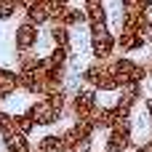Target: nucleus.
I'll return each instance as SVG.
<instances>
[{
    "label": "nucleus",
    "mask_w": 152,
    "mask_h": 152,
    "mask_svg": "<svg viewBox=\"0 0 152 152\" xmlns=\"http://www.w3.org/2000/svg\"><path fill=\"white\" fill-rule=\"evenodd\" d=\"M110 67H112L115 77H118L120 88H126V86H144L147 77H150V69L144 64H139L136 59H131V56H112Z\"/></svg>",
    "instance_id": "nucleus-1"
},
{
    "label": "nucleus",
    "mask_w": 152,
    "mask_h": 152,
    "mask_svg": "<svg viewBox=\"0 0 152 152\" xmlns=\"http://www.w3.org/2000/svg\"><path fill=\"white\" fill-rule=\"evenodd\" d=\"M48 37H51V45L64 48V51L72 53V29H69V27L51 21V24H48Z\"/></svg>",
    "instance_id": "nucleus-9"
},
{
    "label": "nucleus",
    "mask_w": 152,
    "mask_h": 152,
    "mask_svg": "<svg viewBox=\"0 0 152 152\" xmlns=\"http://www.w3.org/2000/svg\"><path fill=\"white\" fill-rule=\"evenodd\" d=\"M35 3H37V0H19V8H21V11H27V8H29V5H35Z\"/></svg>",
    "instance_id": "nucleus-17"
},
{
    "label": "nucleus",
    "mask_w": 152,
    "mask_h": 152,
    "mask_svg": "<svg viewBox=\"0 0 152 152\" xmlns=\"http://www.w3.org/2000/svg\"><path fill=\"white\" fill-rule=\"evenodd\" d=\"M24 112L32 118L35 128H48V126H56V123L61 120L59 110L53 107V102H51L48 96H37V99H35V102H32Z\"/></svg>",
    "instance_id": "nucleus-4"
},
{
    "label": "nucleus",
    "mask_w": 152,
    "mask_h": 152,
    "mask_svg": "<svg viewBox=\"0 0 152 152\" xmlns=\"http://www.w3.org/2000/svg\"><path fill=\"white\" fill-rule=\"evenodd\" d=\"M88 45H91V56L99 59V61H107L115 56V35L110 29H102V32H91L88 35Z\"/></svg>",
    "instance_id": "nucleus-7"
},
{
    "label": "nucleus",
    "mask_w": 152,
    "mask_h": 152,
    "mask_svg": "<svg viewBox=\"0 0 152 152\" xmlns=\"http://www.w3.org/2000/svg\"><path fill=\"white\" fill-rule=\"evenodd\" d=\"M11 131H16V128H13V112H5V110H0V136L11 134Z\"/></svg>",
    "instance_id": "nucleus-14"
},
{
    "label": "nucleus",
    "mask_w": 152,
    "mask_h": 152,
    "mask_svg": "<svg viewBox=\"0 0 152 152\" xmlns=\"http://www.w3.org/2000/svg\"><path fill=\"white\" fill-rule=\"evenodd\" d=\"M147 69H150V77H152V53H150V59H147Z\"/></svg>",
    "instance_id": "nucleus-18"
},
{
    "label": "nucleus",
    "mask_w": 152,
    "mask_h": 152,
    "mask_svg": "<svg viewBox=\"0 0 152 152\" xmlns=\"http://www.w3.org/2000/svg\"><path fill=\"white\" fill-rule=\"evenodd\" d=\"M51 5H48V0H37L35 5H29L27 11H24V19L27 21H32V24H37V27H43V24H51Z\"/></svg>",
    "instance_id": "nucleus-10"
},
{
    "label": "nucleus",
    "mask_w": 152,
    "mask_h": 152,
    "mask_svg": "<svg viewBox=\"0 0 152 152\" xmlns=\"http://www.w3.org/2000/svg\"><path fill=\"white\" fill-rule=\"evenodd\" d=\"M37 43H40V27L24 19L13 32V51L16 53H29V51L37 48Z\"/></svg>",
    "instance_id": "nucleus-6"
},
{
    "label": "nucleus",
    "mask_w": 152,
    "mask_h": 152,
    "mask_svg": "<svg viewBox=\"0 0 152 152\" xmlns=\"http://www.w3.org/2000/svg\"><path fill=\"white\" fill-rule=\"evenodd\" d=\"M35 150L37 152H67V144H64L61 134H45L43 139H37Z\"/></svg>",
    "instance_id": "nucleus-12"
},
{
    "label": "nucleus",
    "mask_w": 152,
    "mask_h": 152,
    "mask_svg": "<svg viewBox=\"0 0 152 152\" xmlns=\"http://www.w3.org/2000/svg\"><path fill=\"white\" fill-rule=\"evenodd\" d=\"M147 45V40H144V35L142 32H128V29H118V35H115V48L126 56V53H134V51H142Z\"/></svg>",
    "instance_id": "nucleus-8"
},
{
    "label": "nucleus",
    "mask_w": 152,
    "mask_h": 152,
    "mask_svg": "<svg viewBox=\"0 0 152 152\" xmlns=\"http://www.w3.org/2000/svg\"><path fill=\"white\" fill-rule=\"evenodd\" d=\"M3 102H5V99H3V96H0V107H3Z\"/></svg>",
    "instance_id": "nucleus-19"
},
{
    "label": "nucleus",
    "mask_w": 152,
    "mask_h": 152,
    "mask_svg": "<svg viewBox=\"0 0 152 152\" xmlns=\"http://www.w3.org/2000/svg\"><path fill=\"white\" fill-rule=\"evenodd\" d=\"M16 13V8L11 5V3H5V0H0V21H8L11 16Z\"/></svg>",
    "instance_id": "nucleus-16"
},
{
    "label": "nucleus",
    "mask_w": 152,
    "mask_h": 152,
    "mask_svg": "<svg viewBox=\"0 0 152 152\" xmlns=\"http://www.w3.org/2000/svg\"><path fill=\"white\" fill-rule=\"evenodd\" d=\"M13 128H16L19 134L29 136V134L35 131V123H32V118H29L27 112H16V115H13Z\"/></svg>",
    "instance_id": "nucleus-13"
},
{
    "label": "nucleus",
    "mask_w": 152,
    "mask_h": 152,
    "mask_svg": "<svg viewBox=\"0 0 152 152\" xmlns=\"http://www.w3.org/2000/svg\"><path fill=\"white\" fill-rule=\"evenodd\" d=\"M134 147H136V142H134V126H131V120L107 131L104 152H131Z\"/></svg>",
    "instance_id": "nucleus-5"
},
{
    "label": "nucleus",
    "mask_w": 152,
    "mask_h": 152,
    "mask_svg": "<svg viewBox=\"0 0 152 152\" xmlns=\"http://www.w3.org/2000/svg\"><path fill=\"white\" fill-rule=\"evenodd\" d=\"M16 91H21V83H19V72L11 69V67H0V96L8 99L13 96Z\"/></svg>",
    "instance_id": "nucleus-11"
},
{
    "label": "nucleus",
    "mask_w": 152,
    "mask_h": 152,
    "mask_svg": "<svg viewBox=\"0 0 152 152\" xmlns=\"http://www.w3.org/2000/svg\"><path fill=\"white\" fill-rule=\"evenodd\" d=\"M120 8L128 11V13H139V11H150L144 5V0H120Z\"/></svg>",
    "instance_id": "nucleus-15"
},
{
    "label": "nucleus",
    "mask_w": 152,
    "mask_h": 152,
    "mask_svg": "<svg viewBox=\"0 0 152 152\" xmlns=\"http://www.w3.org/2000/svg\"><path fill=\"white\" fill-rule=\"evenodd\" d=\"M99 107V91L91 86H77L69 94V104H67V115L72 120H91L94 110Z\"/></svg>",
    "instance_id": "nucleus-3"
},
{
    "label": "nucleus",
    "mask_w": 152,
    "mask_h": 152,
    "mask_svg": "<svg viewBox=\"0 0 152 152\" xmlns=\"http://www.w3.org/2000/svg\"><path fill=\"white\" fill-rule=\"evenodd\" d=\"M80 80L86 83V86H91V88H96V91H102V94H112V91H120V86H118V77H115V72H112V67H110V59L107 61H99V59H94L83 72H80Z\"/></svg>",
    "instance_id": "nucleus-2"
}]
</instances>
